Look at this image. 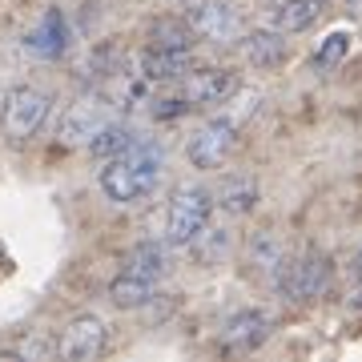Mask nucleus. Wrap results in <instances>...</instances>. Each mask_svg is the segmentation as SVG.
<instances>
[{
	"instance_id": "nucleus-1",
	"label": "nucleus",
	"mask_w": 362,
	"mask_h": 362,
	"mask_svg": "<svg viewBox=\"0 0 362 362\" xmlns=\"http://www.w3.org/2000/svg\"><path fill=\"white\" fill-rule=\"evenodd\" d=\"M161 169H165L161 149L141 141V145H133V149H125V153H117V157L105 161L101 189H105L109 202H117V206H137L141 197H149L157 189Z\"/></svg>"
},
{
	"instance_id": "nucleus-2",
	"label": "nucleus",
	"mask_w": 362,
	"mask_h": 362,
	"mask_svg": "<svg viewBox=\"0 0 362 362\" xmlns=\"http://www.w3.org/2000/svg\"><path fill=\"white\" fill-rule=\"evenodd\" d=\"M254 109H258V97H246L242 109H226V113L209 117L206 125L189 137V145H185L189 165H194V169H221V165H226V157H230L233 145H238L242 121H246Z\"/></svg>"
},
{
	"instance_id": "nucleus-3",
	"label": "nucleus",
	"mask_w": 362,
	"mask_h": 362,
	"mask_svg": "<svg viewBox=\"0 0 362 362\" xmlns=\"http://www.w3.org/2000/svg\"><path fill=\"white\" fill-rule=\"evenodd\" d=\"M49 109H52V97L45 89H37V85H16V89H8L4 109H0V133L13 145L33 141L45 129Z\"/></svg>"
},
{
	"instance_id": "nucleus-4",
	"label": "nucleus",
	"mask_w": 362,
	"mask_h": 362,
	"mask_svg": "<svg viewBox=\"0 0 362 362\" xmlns=\"http://www.w3.org/2000/svg\"><path fill=\"white\" fill-rule=\"evenodd\" d=\"M214 214V194L202 185H181L165 214V242L169 246H197Z\"/></svg>"
},
{
	"instance_id": "nucleus-5",
	"label": "nucleus",
	"mask_w": 362,
	"mask_h": 362,
	"mask_svg": "<svg viewBox=\"0 0 362 362\" xmlns=\"http://www.w3.org/2000/svg\"><path fill=\"white\" fill-rule=\"evenodd\" d=\"M113 121H117L113 105L105 101L101 93L77 97V101L61 113V121H57V141L61 145H93Z\"/></svg>"
},
{
	"instance_id": "nucleus-6",
	"label": "nucleus",
	"mask_w": 362,
	"mask_h": 362,
	"mask_svg": "<svg viewBox=\"0 0 362 362\" xmlns=\"http://www.w3.org/2000/svg\"><path fill=\"white\" fill-rule=\"evenodd\" d=\"M274 286H278L286 298H294V302H314V298H322L326 286H330V258L318 254V250H306V254H298V258L286 262L282 278Z\"/></svg>"
},
{
	"instance_id": "nucleus-7",
	"label": "nucleus",
	"mask_w": 362,
	"mask_h": 362,
	"mask_svg": "<svg viewBox=\"0 0 362 362\" xmlns=\"http://www.w3.org/2000/svg\"><path fill=\"white\" fill-rule=\"evenodd\" d=\"M185 21L197 33V40H209V45H226L242 33V13L233 0H194Z\"/></svg>"
},
{
	"instance_id": "nucleus-8",
	"label": "nucleus",
	"mask_w": 362,
	"mask_h": 362,
	"mask_svg": "<svg viewBox=\"0 0 362 362\" xmlns=\"http://www.w3.org/2000/svg\"><path fill=\"white\" fill-rule=\"evenodd\" d=\"M105 342H109V326L97 314H81L61 330V342H57V354L65 362H93L105 354Z\"/></svg>"
},
{
	"instance_id": "nucleus-9",
	"label": "nucleus",
	"mask_w": 362,
	"mask_h": 362,
	"mask_svg": "<svg viewBox=\"0 0 362 362\" xmlns=\"http://www.w3.org/2000/svg\"><path fill=\"white\" fill-rule=\"evenodd\" d=\"M238 93V73L230 69H189L181 77V97L202 109V105H226Z\"/></svg>"
},
{
	"instance_id": "nucleus-10",
	"label": "nucleus",
	"mask_w": 362,
	"mask_h": 362,
	"mask_svg": "<svg viewBox=\"0 0 362 362\" xmlns=\"http://www.w3.org/2000/svg\"><path fill=\"white\" fill-rule=\"evenodd\" d=\"M194 69V52L185 45H149L141 52V77L153 81V85H169V81H181Z\"/></svg>"
},
{
	"instance_id": "nucleus-11",
	"label": "nucleus",
	"mask_w": 362,
	"mask_h": 362,
	"mask_svg": "<svg viewBox=\"0 0 362 362\" xmlns=\"http://www.w3.org/2000/svg\"><path fill=\"white\" fill-rule=\"evenodd\" d=\"M270 338V318L262 310H238L230 322L221 326V342L233 350H254Z\"/></svg>"
},
{
	"instance_id": "nucleus-12",
	"label": "nucleus",
	"mask_w": 362,
	"mask_h": 362,
	"mask_svg": "<svg viewBox=\"0 0 362 362\" xmlns=\"http://www.w3.org/2000/svg\"><path fill=\"white\" fill-rule=\"evenodd\" d=\"M322 4L326 0H274L270 8V28L278 33H302V28H310L318 16H322Z\"/></svg>"
},
{
	"instance_id": "nucleus-13",
	"label": "nucleus",
	"mask_w": 362,
	"mask_h": 362,
	"mask_svg": "<svg viewBox=\"0 0 362 362\" xmlns=\"http://www.w3.org/2000/svg\"><path fill=\"white\" fill-rule=\"evenodd\" d=\"M25 45L37 57H61L69 49V25H65V16H61V8H49V13L40 16V25L25 37Z\"/></svg>"
},
{
	"instance_id": "nucleus-14",
	"label": "nucleus",
	"mask_w": 362,
	"mask_h": 362,
	"mask_svg": "<svg viewBox=\"0 0 362 362\" xmlns=\"http://www.w3.org/2000/svg\"><path fill=\"white\" fill-rule=\"evenodd\" d=\"M286 262H290V254H286V246L278 242V233L262 230L250 238V266L262 274V278H270V282H278L286 270Z\"/></svg>"
},
{
	"instance_id": "nucleus-15",
	"label": "nucleus",
	"mask_w": 362,
	"mask_h": 362,
	"mask_svg": "<svg viewBox=\"0 0 362 362\" xmlns=\"http://www.w3.org/2000/svg\"><path fill=\"white\" fill-rule=\"evenodd\" d=\"M125 270L137 274V278H149L157 286L169 274V242H141V246H133L129 258H125Z\"/></svg>"
},
{
	"instance_id": "nucleus-16",
	"label": "nucleus",
	"mask_w": 362,
	"mask_h": 362,
	"mask_svg": "<svg viewBox=\"0 0 362 362\" xmlns=\"http://www.w3.org/2000/svg\"><path fill=\"white\" fill-rule=\"evenodd\" d=\"M157 286L149 282V278H137V274L121 270L113 278V286H109V298H113V306H121V310H141L145 302L153 298Z\"/></svg>"
},
{
	"instance_id": "nucleus-17",
	"label": "nucleus",
	"mask_w": 362,
	"mask_h": 362,
	"mask_svg": "<svg viewBox=\"0 0 362 362\" xmlns=\"http://www.w3.org/2000/svg\"><path fill=\"white\" fill-rule=\"evenodd\" d=\"M214 197H218V206L226 214H250L254 202H258V181L254 177H226Z\"/></svg>"
},
{
	"instance_id": "nucleus-18",
	"label": "nucleus",
	"mask_w": 362,
	"mask_h": 362,
	"mask_svg": "<svg viewBox=\"0 0 362 362\" xmlns=\"http://www.w3.org/2000/svg\"><path fill=\"white\" fill-rule=\"evenodd\" d=\"M286 33H278V28H270V33H254V37L246 40V57L254 61V65H278L286 57Z\"/></svg>"
},
{
	"instance_id": "nucleus-19",
	"label": "nucleus",
	"mask_w": 362,
	"mask_h": 362,
	"mask_svg": "<svg viewBox=\"0 0 362 362\" xmlns=\"http://www.w3.org/2000/svg\"><path fill=\"white\" fill-rule=\"evenodd\" d=\"M145 137H137V129H129V125H121V121H113L109 129L97 137V141L89 145L97 157H117V153H125V149H133V145H141Z\"/></svg>"
},
{
	"instance_id": "nucleus-20",
	"label": "nucleus",
	"mask_w": 362,
	"mask_h": 362,
	"mask_svg": "<svg viewBox=\"0 0 362 362\" xmlns=\"http://www.w3.org/2000/svg\"><path fill=\"white\" fill-rule=\"evenodd\" d=\"M346 45H350V37L346 33H334V37H326V45L318 49V65H334V61H342V52H346Z\"/></svg>"
},
{
	"instance_id": "nucleus-21",
	"label": "nucleus",
	"mask_w": 362,
	"mask_h": 362,
	"mask_svg": "<svg viewBox=\"0 0 362 362\" xmlns=\"http://www.w3.org/2000/svg\"><path fill=\"white\" fill-rule=\"evenodd\" d=\"M354 306H362V250L354 258Z\"/></svg>"
},
{
	"instance_id": "nucleus-22",
	"label": "nucleus",
	"mask_w": 362,
	"mask_h": 362,
	"mask_svg": "<svg viewBox=\"0 0 362 362\" xmlns=\"http://www.w3.org/2000/svg\"><path fill=\"white\" fill-rule=\"evenodd\" d=\"M181 4H194V0H181Z\"/></svg>"
}]
</instances>
